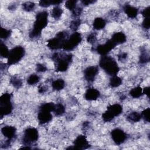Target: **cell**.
Here are the masks:
<instances>
[{
	"mask_svg": "<svg viewBox=\"0 0 150 150\" xmlns=\"http://www.w3.org/2000/svg\"><path fill=\"white\" fill-rule=\"evenodd\" d=\"M48 22V13L47 11H42L36 14L35 21L32 30L29 33V38L35 39L39 38L42 30L46 28Z\"/></svg>",
	"mask_w": 150,
	"mask_h": 150,
	"instance_id": "cell-1",
	"label": "cell"
},
{
	"mask_svg": "<svg viewBox=\"0 0 150 150\" xmlns=\"http://www.w3.org/2000/svg\"><path fill=\"white\" fill-rule=\"evenodd\" d=\"M52 59L54 63L56 71L64 72L68 69L69 64L73 60V55L71 53L57 52L52 54Z\"/></svg>",
	"mask_w": 150,
	"mask_h": 150,
	"instance_id": "cell-2",
	"label": "cell"
},
{
	"mask_svg": "<svg viewBox=\"0 0 150 150\" xmlns=\"http://www.w3.org/2000/svg\"><path fill=\"white\" fill-rule=\"evenodd\" d=\"M100 67L108 75L115 76L119 71L120 68L115 60L110 56H103L99 62Z\"/></svg>",
	"mask_w": 150,
	"mask_h": 150,
	"instance_id": "cell-3",
	"label": "cell"
},
{
	"mask_svg": "<svg viewBox=\"0 0 150 150\" xmlns=\"http://www.w3.org/2000/svg\"><path fill=\"white\" fill-rule=\"evenodd\" d=\"M68 38V33L66 32H59L56 34L55 37L47 41V46L51 50L62 49L65 41Z\"/></svg>",
	"mask_w": 150,
	"mask_h": 150,
	"instance_id": "cell-4",
	"label": "cell"
},
{
	"mask_svg": "<svg viewBox=\"0 0 150 150\" xmlns=\"http://www.w3.org/2000/svg\"><path fill=\"white\" fill-rule=\"evenodd\" d=\"M12 95L6 93L0 97V115L1 118L11 113L13 107L11 102Z\"/></svg>",
	"mask_w": 150,
	"mask_h": 150,
	"instance_id": "cell-5",
	"label": "cell"
},
{
	"mask_svg": "<svg viewBox=\"0 0 150 150\" xmlns=\"http://www.w3.org/2000/svg\"><path fill=\"white\" fill-rule=\"evenodd\" d=\"M122 112V107L118 104H114L107 107V110L103 114L102 118L104 122H109Z\"/></svg>",
	"mask_w": 150,
	"mask_h": 150,
	"instance_id": "cell-6",
	"label": "cell"
},
{
	"mask_svg": "<svg viewBox=\"0 0 150 150\" xmlns=\"http://www.w3.org/2000/svg\"><path fill=\"white\" fill-rule=\"evenodd\" d=\"M25 53V49L21 46H17L9 51L8 57V64L12 65L19 62Z\"/></svg>",
	"mask_w": 150,
	"mask_h": 150,
	"instance_id": "cell-7",
	"label": "cell"
},
{
	"mask_svg": "<svg viewBox=\"0 0 150 150\" xmlns=\"http://www.w3.org/2000/svg\"><path fill=\"white\" fill-rule=\"evenodd\" d=\"M39 138L38 131L34 127L26 128L22 138V143L25 146H30L36 142Z\"/></svg>",
	"mask_w": 150,
	"mask_h": 150,
	"instance_id": "cell-8",
	"label": "cell"
},
{
	"mask_svg": "<svg viewBox=\"0 0 150 150\" xmlns=\"http://www.w3.org/2000/svg\"><path fill=\"white\" fill-rule=\"evenodd\" d=\"M82 39L80 33L74 32L65 41L62 49L64 51H71L76 47Z\"/></svg>",
	"mask_w": 150,
	"mask_h": 150,
	"instance_id": "cell-9",
	"label": "cell"
},
{
	"mask_svg": "<svg viewBox=\"0 0 150 150\" xmlns=\"http://www.w3.org/2000/svg\"><path fill=\"white\" fill-rule=\"evenodd\" d=\"M111 137L114 143L117 145H120L125 141L127 134L123 130L120 128H115L111 131Z\"/></svg>",
	"mask_w": 150,
	"mask_h": 150,
	"instance_id": "cell-10",
	"label": "cell"
},
{
	"mask_svg": "<svg viewBox=\"0 0 150 150\" xmlns=\"http://www.w3.org/2000/svg\"><path fill=\"white\" fill-rule=\"evenodd\" d=\"M115 46H116L113 43L111 39H109L104 44L97 46L96 48V52L102 56H106Z\"/></svg>",
	"mask_w": 150,
	"mask_h": 150,
	"instance_id": "cell-11",
	"label": "cell"
},
{
	"mask_svg": "<svg viewBox=\"0 0 150 150\" xmlns=\"http://www.w3.org/2000/svg\"><path fill=\"white\" fill-rule=\"evenodd\" d=\"M73 146L75 149H88L90 145L86 139V137L83 135H79L74 141Z\"/></svg>",
	"mask_w": 150,
	"mask_h": 150,
	"instance_id": "cell-12",
	"label": "cell"
},
{
	"mask_svg": "<svg viewBox=\"0 0 150 150\" xmlns=\"http://www.w3.org/2000/svg\"><path fill=\"white\" fill-rule=\"evenodd\" d=\"M98 69L97 66H92L87 67L84 71V76L86 80L88 82H93L98 74Z\"/></svg>",
	"mask_w": 150,
	"mask_h": 150,
	"instance_id": "cell-13",
	"label": "cell"
},
{
	"mask_svg": "<svg viewBox=\"0 0 150 150\" xmlns=\"http://www.w3.org/2000/svg\"><path fill=\"white\" fill-rule=\"evenodd\" d=\"M38 118L39 122L40 124H43L49 122L52 120V115L49 111L39 110L38 114Z\"/></svg>",
	"mask_w": 150,
	"mask_h": 150,
	"instance_id": "cell-14",
	"label": "cell"
},
{
	"mask_svg": "<svg viewBox=\"0 0 150 150\" xmlns=\"http://www.w3.org/2000/svg\"><path fill=\"white\" fill-rule=\"evenodd\" d=\"M1 132L5 137L12 140L16 135V129L13 126H5L1 129Z\"/></svg>",
	"mask_w": 150,
	"mask_h": 150,
	"instance_id": "cell-15",
	"label": "cell"
},
{
	"mask_svg": "<svg viewBox=\"0 0 150 150\" xmlns=\"http://www.w3.org/2000/svg\"><path fill=\"white\" fill-rule=\"evenodd\" d=\"M100 96V91L94 88H89L84 94V98L88 101L97 100Z\"/></svg>",
	"mask_w": 150,
	"mask_h": 150,
	"instance_id": "cell-16",
	"label": "cell"
},
{
	"mask_svg": "<svg viewBox=\"0 0 150 150\" xmlns=\"http://www.w3.org/2000/svg\"><path fill=\"white\" fill-rule=\"evenodd\" d=\"M126 40H127L126 36L122 32L114 33L111 38V40L113 42V43L115 46L125 43Z\"/></svg>",
	"mask_w": 150,
	"mask_h": 150,
	"instance_id": "cell-17",
	"label": "cell"
},
{
	"mask_svg": "<svg viewBox=\"0 0 150 150\" xmlns=\"http://www.w3.org/2000/svg\"><path fill=\"white\" fill-rule=\"evenodd\" d=\"M123 10L127 15L130 18H135L138 13V9L129 4H125L123 6Z\"/></svg>",
	"mask_w": 150,
	"mask_h": 150,
	"instance_id": "cell-18",
	"label": "cell"
},
{
	"mask_svg": "<svg viewBox=\"0 0 150 150\" xmlns=\"http://www.w3.org/2000/svg\"><path fill=\"white\" fill-rule=\"evenodd\" d=\"M106 25L105 21L102 18H96L93 23V28L96 30H101L103 29Z\"/></svg>",
	"mask_w": 150,
	"mask_h": 150,
	"instance_id": "cell-19",
	"label": "cell"
},
{
	"mask_svg": "<svg viewBox=\"0 0 150 150\" xmlns=\"http://www.w3.org/2000/svg\"><path fill=\"white\" fill-rule=\"evenodd\" d=\"M65 86L64 81L62 79H58L54 80L52 83V87L54 90L60 91L62 90Z\"/></svg>",
	"mask_w": 150,
	"mask_h": 150,
	"instance_id": "cell-20",
	"label": "cell"
},
{
	"mask_svg": "<svg viewBox=\"0 0 150 150\" xmlns=\"http://www.w3.org/2000/svg\"><path fill=\"white\" fill-rule=\"evenodd\" d=\"M149 54L148 52L146 51V49L144 48L141 49V54L139 56V62L141 64H146L149 62Z\"/></svg>",
	"mask_w": 150,
	"mask_h": 150,
	"instance_id": "cell-21",
	"label": "cell"
},
{
	"mask_svg": "<svg viewBox=\"0 0 150 150\" xmlns=\"http://www.w3.org/2000/svg\"><path fill=\"white\" fill-rule=\"evenodd\" d=\"M127 119L129 122H138L141 119V115L138 112L134 111L129 113L127 115Z\"/></svg>",
	"mask_w": 150,
	"mask_h": 150,
	"instance_id": "cell-22",
	"label": "cell"
},
{
	"mask_svg": "<svg viewBox=\"0 0 150 150\" xmlns=\"http://www.w3.org/2000/svg\"><path fill=\"white\" fill-rule=\"evenodd\" d=\"M129 94L133 98H138L141 97L143 94L142 88L139 86L134 87L129 91Z\"/></svg>",
	"mask_w": 150,
	"mask_h": 150,
	"instance_id": "cell-23",
	"label": "cell"
},
{
	"mask_svg": "<svg viewBox=\"0 0 150 150\" xmlns=\"http://www.w3.org/2000/svg\"><path fill=\"white\" fill-rule=\"evenodd\" d=\"M122 79L117 76H113L110 80L109 84L111 87L115 88L120 86L122 84Z\"/></svg>",
	"mask_w": 150,
	"mask_h": 150,
	"instance_id": "cell-24",
	"label": "cell"
},
{
	"mask_svg": "<svg viewBox=\"0 0 150 150\" xmlns=\"http://www.w3.org/2000/svg\"><path fill=\"white\" fill-rule=\"evenodd\" d=\"M62 2V1H39V6H41V7H43V8H47L49 6H50L51 5H59L60 4H61Z\"/></svg>",
	"mask_w": 150,
	"mask_h": 150,
	"instance_id": "cell-25",
	"label": "cell"
},
{
	"mask_svg": "<svg viewBox=\"0 0 150 150\" xmlns=\"http://www.w3.org/2000/svg\"><path fill=\"white\" fill-rule=\"evenodd\" d=\"M53 112L56 116L62 115L65 112L64 106L61 103H57V104H55Z\"/></svg>",
	"mask_w": 150,
	"mask_h": 150,
	"instance_id": "cell-26",
	"label": "cell"
},
{
	"mask_svg": "<svg viewBox=\"0 0 150 150\" xmlns=\"http://www.w3.org/2000/svg\"><path fill=\"white\" fill-rule=\"evenodd\" d=\"M51 13L53 18H54L55 19H58L61 17L63 13V9L59 6H56L54 8H53Z\"/></svg>",
	"mask_w": 150,
	"mask_h": 150,
	"instance_id": "cell-27",
	"label": "cell"
},
{
	"mask_svg": "<svg viewBox=\"0 0 150 150\" xmlns=\"http://www.w3.org/2000/svg\"><path fill=\"white\" fill-rule=\"evenodd\" d=\"M10 83L16 88H19L22 86V80L16 76H13L11 79Z\"/></svg>",
	"mask_w": 150,
	"mask_h": 150,
	"instance_id": "cell-28",
	"label": "cell"
},
{
	"mask_svg": "<svg viewBox=\"0 0 150 150\" xmlns=\"http://www.w3.org/2000/svg\"><path fill=\"white\" fill-rule=\"evenodd\" d=\"M9 53V51L8 50V47L2 42H1L0 46V54L4 58H8Z\"/></svg>",
	"mask_w": 150,
	"mask_h": 150,
	"instance_id": "cell-29",
	"label": "cell"
},
{
	"mask_svg": "<svg viewBox=\"0 0 150 150\" xmlns=\"http://www.w3.org/2000/svg\"><path fill=\"white\" fill-rule=\"evenodd\" d=\"M40 81V77L36 74H32L27 79V83L29 85H34Z\"/></svg>",
	"mask_w": 150,
	"mask_h": 150,
	"instance_id": "cell-30",
	"label": "cell"
},
{
	"mask_svg": "<svg viewBox=\"0 0 150 150\" xmlns=\"http://www.w3.org/2000/svg\"><path fill=\"white\" fill-rule=\"evenodd\" d=\"M54 106H55V104L53 103H46L42 104L39 107V110L52 112V111H53Z\"/></svg>",
	"mask_w": 150,
	"mask_h": 150,
	"instance_id": "cell-31",
	"label": "cell"
},
{
	"mask_svg": "<svg viewBox=\"0 0 150 150\" xmlns=\"http://www.w3.org/2000/svg\"><path fill=\"white\" fill-rule=\"evenodd\" d=\"M35 4L32 2H26L22 4L23 9L27 12H30L34 10Z\"/></svg>",
	"mask_w": 150,
	"mask_h": 150,
	"instance_id": "cell-32",
	"label": "cell"
},
{
	"mask_svg": "<svg viewBox=\"0 0 150 150\" xmlns=\"http://www.w3.org/2000/svg\"><path fill=\"white\" fill-rule=\"evenodd\" d=\"M81 24V21L79 19H76L73 20L70 23V28L73 31L76 32V30L79 29V26Z\"/></svg>",
	"mask_w": 150,
	"mask_h": 150,
	"instance_id": "cell-33",
	"label": "cell"
},
{
	"mask_svg": "<svg viewBox=\"0 0 150 150\" xmlns=\"http://www.w3.org/2000/svg\"><path fill=\"white\" fill-rule=\"evenodd\" d=\"M77 2L76 0H68L65 3V6L69 10L73 11L76 8Z\"/></svg>",
	"mask_w": 150,
	"mask_h": 150,
	"instance_id": "cell-34",
	"label": "cell"
},
{
	"mask_svg": "<svg viewBox=\"0 0 150 150\" xmlns=\"http://www.w3.org/2000/svg\"><path fill=\"white\" fill-rule=\"evenodd\" d=\"M11 31L10 30L5 29L4 28H1L0 30V38L2 39H7L11 35Z\"/></svg>",
	"mask_w": 150,
	"mask_h": 150,
	"instance_id": "cell-35",
	"label": "cell"
},
{
	"mask_svg": "<svg viewBox=\"0 0 150 150\" xmlns=\"http://www.w3.org/2000/svg\"><path fill=\"white\" fill-rule=\"evenodd\" d=\"M149 108H147L145 109L144 111H142L141 114V118H142L145 121H146L148 122H149Z\"/></svg>",
	"mask_w": 150,
	"mask_h": 150,
	"instance_id": "cell-36",
	"label": "cell"
},
{
	"mask_svg": "<svg viewBox=\"0 0 150 150\" xmlns=\"http://www.w3.org/2000/svg\"><path fill=\"white\" fill-rule=\"evenodd\" d=\"M97 40L96 34L95 33H91L87 36V41L90 44H94Z\"/></svg>",
	"mask_w": 150,
	"mask_h": 150,
	"instance_id": "cell-37",
	"label": "cell"
},
{
	"mask_svg": "<svg viewBox=\"0 0 150 150\" xmlns=\"http://www.w3.org/2000/svg\"><path fill=\"white\" fill-rule=\"evenodd\" d=\"M82 8L81 7H76L72 12V16H73L74 18H77L78 16H79L81 12H82Z\"/></svg>",
	"mask_w": 150,
	"mask_h": 150,
	"instance_id": "cell-38",
	"label": "cell"
},
{
	"mask_svg": "<svg viewBox=\"0 0 150 150\" xmlns=\"http://www.w3.org/2000/svg\"><path fill=\"white\" fill-rule=\"evenodd\" d=\"M142 26L143 28L148 30L150 27V19L149 18H144L142 23Z\"/></svg>",
	"mask_w": 150,
	"mask_h": 150,
	"instance_id": "cell-39",
	"label": "cell"
},
{
	"mask_svg": "<svg viewBox=\"0 0 150 150\" xmlns=\"http://www.w3.org/2000/svg\"><path fill=\"white\" fill-rule=\"evenodd\" d=\"M36 70L38 72H45L47 70V67L43 64H37L36 67Z\"/></svg>",
	"mask_w": 150,
	"mask_h": 150,
	"instance_id": "cell-40",
	"label": "cell"
},
{
	"mask_svg": "<svg viewBox=\"0 0 150 150\" xmlns=\"http://www.w3.org/2000/svg\"><path fill=\"white\" fill-rule=\"evenodd\" d=\"M149 10H150V6H148L144 9L141 12L142 15L144 17V18H149Z\"/></svg>",
	"mask_w": 150,
	"mask_h": 150,
	"instance_id": "cell-41",
	"label": "cell"
},
{
	"mask_svg": "<svg viewBox=\"0 0 150 150\" xmlns=\"http://www.w3.org/2000/svg\"><path fill=\"white\" fill-rule=\"evenodd\" d=\"M127 53H125V52L121 53L120 54H119L118 55V60H120V61H122V60H125L127 59Z\"/></svg>",
	"mask_w": 150,
	"mask_h": 150,
	"instance_id": "cell-42",
	"label": "cell"
},
{
	"mask_svg": "<svg viewBox=\"0 0 150 150\" xmlns=\"http://www.w3.org/2000/svg\"><path fill=\"white\" fill-rule=\"evenodd\" d=\"M81 3L85 5V6H87L88 5H90V4H94L96 1H93V0H82L81 1Z\"/></svg>",
	"mask_w": 150,
	"mask_h": 150,
	"instance_id": "cell-43",
	"label": "cell"
},
{
	"mask_svg": "<svg viewBox=\"0 0 150 150\" xmlns=\"http://www.w3.org/2000/svg\"><path fill=\"white\" fill-rule=\"evenodd\" d=\"M143 94H145L149 97V87H145L144 89H142Z\"/></svg>",
	"mask_w": 150,
	"mask_h": 150,
	"instance_id": "cell-44",
	"label": "cell"
},
{
	"mask_svg": "<svg viewBox=\"0 0 150 150\" xmlns=\"http://www.w3.org/2000/svg\"><path fill=\"white\" fill-rule=\"evenodd\" d=\"M46 88L45 87V86H40L39 87V92L40 93H44L46 91Z\"/></svg>",
	"mask_w": 150,
	"mask_h": 150,
	"instance_id": "cell-45",
	"label": "cell"
}]
</instances>
